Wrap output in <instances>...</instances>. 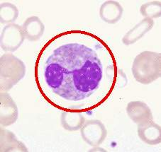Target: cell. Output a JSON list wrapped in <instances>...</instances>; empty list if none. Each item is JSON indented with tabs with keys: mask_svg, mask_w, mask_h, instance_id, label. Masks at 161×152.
I'll return each instance as SVG.
<instances>
[{
	"mask_svg": "<svg viewBox=\"0 0 161 152\" xmlns=\"http://www.w3.org/2000/svg\"><path fill=\"white\" fill-rule=\"evenodd\" d=\"M140 13L144 18H158L161 16V4L160 2L153 1L143 4L140 7Z\"/></svg>",
	"mask_w": 161,
	"mask_h": 152,
	"instance_id": "15",
	"label": "cell"
},
{
	"mask_svg": "<svg viewBox=\"0 0 161 152\" xmlns=\"http://www.w3.org/2000/svg\"><path fill=\"white\" fill-rule=\"evenodd\" d=\"M19 15V9L14 4L4 2L0 5V21L2 24H14Z\"/></svg>",
	"mask_w": 161,
	"mask_h": 152,
	"instance_id": "14",
	"label": "cell"
},
{
	"mask_svg": "<svg viewBox=\"0 0 161 152\" xmlns=\"http://www.w3.org/2000/svg\"><path fill=\"white\" fill-rule=\"evenodd\" d=\"M1 152H28L29 150L24 143L20 142L15 134L8 129L1 128Z\"/></svg>",
	"mask_w": 161,
	"mask_h": 152,
	"instance_id": "12",
	"label": "cell"
},
{
	"mask_svg": "<svg viewBox=\"0 0 161 152\" xmlns=\"http://www.w3.org/2000/svg\"><path fill=\"white\" fill-rule=\"evenodd\" d=\"M85 118L81 111L65 110L60 115V123L63 128L68 132L80 130L85 123Z\"/></svg>",
	"mask_w": 161,
	"mask_h": 152,
	"instance_id": "13",
	"label": "cell"
},
{
	"mask_svg": "<svg viewBox=\"0 0 161 152\" xmlns=\"http://www.w3.org/2000/svg\"><path fill=\"white\" fill-rule=\"evenodd\" d=\"M126 110L129 118L136 125L153 120L151 108L143 101H134L129 102L127 104Z\"/></svg>",
	"mask_w": 161,
	"mask_h": 152,
	"instance_id": "7",
	"label": "cell"
},
{
	"mask_svg": "<svg viewBox=\"0 0 161 152\" xmlns=\"http://www.w3.org/2000/svg\"><path fill=\"white\" fill-rule=\"evenodd\" d=\"M137 133L143 142L149 145H158L161 142V128L153 120L138 125Z\"/></svg>",
	"mask_w": 161,
	"mask_h": 152,
	"instance_id": "8",
	"label": "cell"
},
{
	"mask_svg": "<svg viewBox=\"0 0 161 152\" xmlns=\"http://www.w3.org/2000/svg\"><path fill=\"white\" fill-rule=\"evenodd\" d=\"M154 26L153 19L144 18L130 29L122 38L125 45H131L137 43L144 35L151 30Z\"/></svg>",
	"mask_w": 161,
	"mask_h": 152,
	"instance_id": "9",
	"label": "cell"
},
{
	"mask_svg": "<svg viewBox=\"0 0 161 152\" xmlns=\"http://www.w3.org/2000/svg\"><path fill=\"white\" fill-rule=\"evenodd\" d=\"M25 39L22 26L16 24H7L1 33L0 45L4 52H14L20 48Z\"/></svg>",
	"mask_w": 161,
	"mask_h": 152,
	"instance_id": "4",
	"label": "cell"
},
{
	"mask_svg": "<svg viewBox=\"0 0 161 152\" xmlns=\"http://www.w3.org/2000/svg\"><path fill=\"white\" fill-rule=\"evenodd\" d=\"M124 13V9L116 1L109 0L102 4L99 8V16L105 23L116 24L121 20Z\"/></svg>",
	"mask_w": 161,
	"mask_h": 152,
	"instance_id": "10",
	"label": "cell"
},
{
	"mask_svg": "<svg viewBox=\"0 0 161 152\" xmlns=\"http://www.w3.org/2000/svg\"><path fill=\"white\" fill-rule=\"evenodd\" d=\"M26 65L12 53H5L0 58V89L7 92L24 78Z\"/></svg>",
	"mask_w": 161,
	"mask_h": 152,
	"instance_id": "3",
	"label": "cell"
},
{
	"mask_svg": "<svg viewBox=\"0 0 161 152\" xmlns=\"http://www.w3.org/2000/svg\"><path fill=\"white\" fill-rule=\"evenodd\" d=\"M19 118L17 105L9 93H0V124L2 127H8L14 124Z\"/></svg>",
	"mask_w": 161,
	"mask_h": 152,
	"instance_id": "6",
	"label": "cell"
},
{
	"mask_svg": "<svg viewBox=\"0 0 161 152\" xmlns=\"http://www.w3.org/2000/svg\"><path fill=\"white\" fill-rule=\"evenodd\" d=\"M26 39L35 42L41 38L45 32V25L38 16L28 17L22 25Z\"/></svg>",
	"mask_w": 161,
	"mask_h": 152,
	"instance_id": "11",
	"label": "cell"
},
{
	"mask_svg": "<svg viewBox=\"0 0 161 152\" xmlns=\"http://www.w3.org/2000/svg\"><path fill=\"white\" fill-rule=\"evenodd\" d=\"M82 139L91 146H99L104 142L107 136L106 127L99 120L85 121L80 129Z\"/></svg>",
	"mask_w": 161,
	"mask_h": 152,
	"instance_id": "5",
	"label": "cell"
},
{
	"mask_svg": "<svg viewBox=\"0 0 161 152\" xmlns=\"http://www.w3.org/2000/svg\"><path fill=\"white\" fill-rule=\"evenodd\" d=\"M132 74L137 82L152 84L161 76V55L159 52L143 51L134 58Z\"/></svg>",
	"mask_w": 161,
	"mask_h": 152,
	"instance_id": "2",
	"label": "cell"
},
{
	"mask_svg": "<svg viewBox=\"0 0 161 152\" xmlns=\"http://www.w3.org/2000/svg\"><path fill=\"white\" fill-rule=\"evenodd\" d=\"M114 55L91 33L70 30L51 38L36 62L35 78L41 94L63 110H88L100 106L116 85Z\"/></svg>",
	"mask_w": 161,
	"mask_h": 152,
	"instance_id": "1",
	"label": "cell"
}]
</instances>
